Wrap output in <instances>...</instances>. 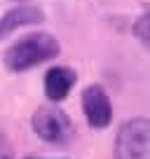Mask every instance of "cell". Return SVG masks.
<instances>
[{
  "label": "cell",
  "mask_w": 150,
  "mask_h": 159,
  "mask_svg": "<svg viewBox=\"0 0 150 159\" xmlns=\"http://www.w3.org/2000/svg\"><path fill=\"white\" fill-rule=\"evenodd\" d=\"M61 47L56 42L54 35L49 33H30L21 38L16 45H12L2 56V63L12 70V73H24L35 66L45 63V61L59 56Z\"/></svg>",
  "instance_id": "obj_1"
},
{
  "label": "cell",
  "mask_w": 150,
  "mask_h": 159,
  "mask_svg": "<svg viewBox=\"0 0 150 159\" xmlns=\"http://www.w3.org/2000/svg\"><path fill=\"white\" fill-rule=\"evenodd\" d=\"M115 159H150V119H127L115 136Z\"/></svg>",
  "instance_id": "obj_2"
},
{
  "label": "cell",
  "mask_w": 150,
  "mask_h": 159,
  "mask_svg": "<svg viewBox=\"0 0 150 159\" xmlns=\"http://www.w3.org/2000/svg\"><path fill=\"white\" fill-rule=\"evenodd\" d=\"M33 131L40 136L45 143L52 145H66L73 138V122L63 110L54 108V105H45L38 108L33 115Z\"/></svg>",
  "instance_id": "obj_3"
},
{
  "label": "cell",
  "mask_w": 150,
  "mask_h": 159,
  "mask_svg": "<svg viewBox=\"0 0 150 159\" xmlns=\"http://www.w3.org/2000/svg\"><path fill=\"white\" fill-rule=\"evenodd\" d=\"M82 110H85L87 124L94 129H105L113 122V105L101 84H89L82 91Z\"/></svg>",
  "instance_id": "obj_4"
},
{
  "label": "cell",
  "mask_w": 150,
  "mask_h": 159,
  "mask_svg": "<svg viewBox=\"0 0 150 159\" xmlns=\"http://www.w3.org/2000/svg\"><path fill=\"white\" fill-rule=\"evenodd\" d=\"M75 80H77V75H75L73 68H66V66H54V68H49L47 75H45L47 98H49L52 103L63 101L66 96L70 94V89L75 87Z\"/></svg>",
  "instance_id": "obj_5"
},
{
  "label": "cell",
  "mask_w": 150,
  "mask_h": 159,
  "mask_svg": "<svg viewBox=\"0 0 150 159\" xmlns=\"http://www.w3.org/2000/svg\"><path fill=\"white\" fill-rule=\"evenodd\" d=\"M45 19L38 7L33 5H19L14 10L5 12L0 16V40H5L7 35H12L16 28H24V26H33V24H40Z\"/></svg>",
  "instance_id": "obj_6"
},
{
  "label": "cell",
  "mask_w": 150,
  "mask_h": 159,
  "mask_svg": "<svg viewBox=\"0 0 150 159\" xmlns=\"http://www.w3.org/2000/svg\"><path fill=\"white\" fill-rule=\"evenodd\" d=\"M134 35L138 38L141 45L150 52V12H148V14H143V16L134 24Z\"/></svg>",
  "instance_id": "obj_7"
},
{
  "label": "cell",
  "mask_w": 150,
  "mask_h": 159,
  "mask_svg": "<svg viewBox=\"0 0 150 159\" xmlns=\"http://www.w3.org/2000/svg\"><path fill=\"white\" fill-rule=\"evenodd\" d=\"M0 159H10V154H7L5 148H2V140H0Z\"/></svg>",
  "instance_id": "obj_8"
},
{
  "label": "cell",
  "mask_w": 150,
  "mask_h": 159,
  "mask_svg": "<svg viewBox=\"0 0 150 159\" xmlns=\"http://www.w3.org/2000/svg\"><path fill=\"white\" fill-rule=\"evenodd\" d=\"M14 2H28V0H14Z\"/></svg>",
  "instance_id": "obj_9"
},
{
  "label": "cell",
  "mask_w": 150,
  "mask_h": 159,
  "mask_svg": "<svg viewBox=\"0 0 150 159\" xmlns=\"http://www.w3.org/2000/svg\"><path fill=\"white\" fill-rule=\"evenodd\" d=\"M28 159H35V157H28Z\"/></svg>",
  "instance_id": "obj_10"
}]
</instances>
